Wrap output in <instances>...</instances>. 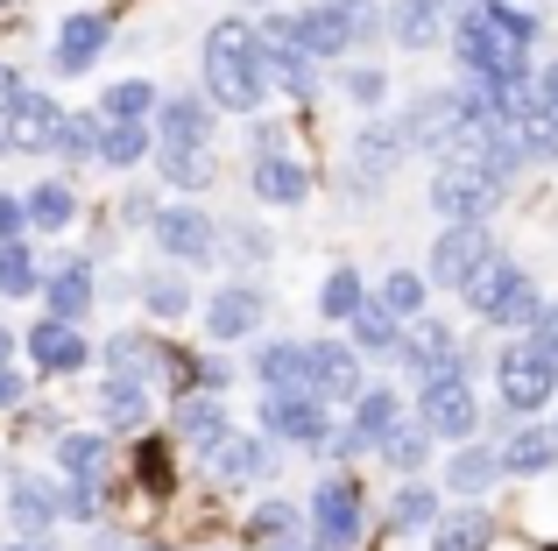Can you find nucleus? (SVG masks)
Returning a JSON list of instances; mask_svg holds the SVG:
<instances>
[{"mask_svg":"<svg viewBox=\"0 0 558 551\" xmlns=\"http://www.w3.org/2000/svg\"><path fill=\"white\" fill-rule=\"evenodd\" d=\"M149 107H156V85H149V78H121V85L107 93V107H99V113H107V121H142Z\"/></svg>","mask_w":558,"mask_h":551,"instance_id":"40","label":"nucleus"},{"mask_svg":"<svg viewBox=\"0 0 558 551\" xmlns=\"http://www.w3.org/2000/svg\"><path fill=\"white\" fill-rule=\"evenodd\" d=\"M262 425H269L276 439L318 445L326 439V396H312V389H269V396H262Z\"/></svg>","mask_w":558,"mask_h":551,"instance_id":"8","label":"nucleus"},{"mask_svg":"<svg viewBox=\"0 0 558 551\" xmlns=\"http://www.w3.org/2000/svg\"><path fill=\"white\" fill-rule=\"evenodd\" d=\"M389 36L403 50H432L446 36V0H389Z\"/></svg>","mask_w":558,"mask_h":551,"instance_id":"19","label":"nucleus"},{"mask_svg":"<svg viewBox=\"0 0 558 551\" xmlns=\"http://www.w3.org/2000/svg\"><path fill=\"white\" fill-rule=\"evenodd\" d=\"M488 262H495V241H488V226H481V220H452L446 234H438V248H432V276H438V283H452V290H466Z\"/></svg>","mask_w":558,"mask_h":551,"instance_id":"6","label":"nucleus"},{"mask_svg":"<svg viewBox=\"0 0 558 551\" xmlns=\"http://www.w3.org/2000/svg\"><path fill=\"white\" fill-rule=\"evenodd\" d=\"M551 460H558V439H551V431H509V445H502V474H545L551 467Z\"/></svg>","mask_w":558,"mask_h":551,"instance_id":"29","label":"nucleus"},{"mask_svg":"<svg viewBox=\"0 0 558 551\" xmlns=\"http://www.w3.org/2000/svg\"><path fill=\"white\" fill-rule=\"evenodd\" d=\"M452 8H481V0H452Z\"/></svg>","mask_w":558,"mask_h":551,"instance_id":"60","label":"nucleus"},{"mask_svg":"<svg viewBox=\"0 0 558 551\" xmlns=\"http://www.w3.org/2000/svg\"><path fill=\"white\" fill-rule=\"evenodd\" d=\"M57 510H64V516H99V481H93V474H78V481L57 495Z\"/></svg>","mask_w":558,"mask_h":551,"instance_id":"49","label":"nucleus"},{"mask_svg":"<svg viewBox=\"0 0 558 551\" xmlns=\"http://www.w3.org/2000/svg\"><path fill=\"white\" fill-rule=\"evenodd\" d=\"M57 127H64V113H57V99L50 93H14V107L0 113V149H14V156H43V149H57Z\"/></svg>","mask_w":558,"mask_h":551,"instance_id":"5","label":"nucleus"},{"mask_svg":"<svg viewBox=\"0 0 558 551\" xmlns=\"http://www.w3.org/2000/svg\"><path fill=\"white\" fill-rule=\"evenodd\" d=\"M396 354H403V368H410V375L460 368V346H452V332L438 326V318H417V326H410V340H396Z\"/></svg>","mask_w":558,"mask_h":551,"instance_id":"17","label":"nucleus"},{"mask_svg":"<svg viewBox=\"0 0 558 551\" xmlns=\"http://www.w3.org/2000/svg\"><path fill=\"white\" fill-rule=\"evenodd\" d=\"M474 389H466L460 368H438L424 375V431H438V439H466L474 431Z\"/></svg>","mask_w":558,"mask_h":551,"instance_id":"7","label":"nucleus"},{"mask_svg":"<svg viewBox=\"0 0 558 551\" xmlns=\"http://www.w3.org/2000/svg\"><path fill=\"white\" fill-rule=\"evenodd\" d=\"M537 346L558 360V304H545V311H537Z\"/></svg>","mask_w":558,"mask_h":551,"instance_id":"53","label":"nucleus"},{"mask_svg":"<svg viewBox=\"0 0 558 551\" xmlns=\"http://www.w3.org/2000/svg\"><path fill=\"white\" fill-rule=\"evenodd\" d=\"M517 149H523V163H551L558 156V113L551 107L517 113Z\"/></svg>","mask_w":558,"mask_h":551,"instance_id":"31","label":"nucleus"},{"mask_svg":"<svg viewBox=\"0 0 558 551\" xmlns=\"http://www.w3.org/2000/svg\"><path fill=\"white\" fill-rule=\"evenodd\" d=\"M0 403H22V375L14 368H0Z\"/></svg>","mask_w":558,"mask_h":551,"instance_id":"56","label":"nucleus"},{"mask_svg":"<svg viewBox=\"0 0 558 551\" xmlns=\"http://www.w3.org/2000/svg\"><path fill=\"white\" fill-rule=\"evenodd\" d=\"M389 524H396V530H424V524H438V495H432V488H403V495L389 502Z\"/></svg>","mask_w":558,"mask_h":551,"instance_id":"42","label":"nucleus"},{"mask_svg":"<svg viewBox=\"0 0 558 551\" xmlns=\"http://www.w3.org/2000/svg\"><path fill=\"white\" fill-rule=\"evenodd\" d=\"M99 411H107V425L135 431L142 417H149V396H142V382H128V375H113V382L99 389Z\"/></svg>","mask_w":558,"mask_h":551,"instance_id":"34","label":"nucleus"},{"mask_svg":"<svg viewBox=\"0 0 558 551\" xmlns=\"http://www.w3.org/2000/svg\"><path fill=\"white\" fill-rule=\"evenodd\" d=\"M156 241H163L170 262H205V255L219 248V226L191 206H170V212H156Z\"/></svg>","mask_w":558,"mask_h":551,"instance_id":"11","label":"nucleus"},{"mask_svg":"<svg viewBox=\"0 0 558 551\" xmlns=\"http://www.w3.org/2000/svg\"><path fill=\"white\" fill-rule=\"evenodd\" d=\"M381 453H389V467L417 474V467H424V453H432V431H396V439L381 445Z\"/></svg>","mask_w":558,"mask_h":551,"instance_id":"47","label":"nucleus"},{"mask_svg":"<svg viewBox=\"0 0 558 551\" xmlns=\"http://www.w3.org/2000/svg\"><path fill=\"white\" fill-rule=\"evenodd\" d=\"M170 425H178L184 431V439H198V445H219V439H227V403H219V396H184L178 403V411H170Z\"/></svg>","mask_w":558,"mask_h":551,"instance_id":"25","label":"nucleus"},{"mask_svg":"<svg viewBox=\"0 0 558 551\" xmlns=\"http://www.w3.org/2000/svg\"><path fill=\"white\" fill-rule=\"evenodd\" d=\"M488 544H495V524L481 510L438 516V530H432V551H488Z\"/></svg>","mask_w":558,"mask_h":551,"instance_id":"27","label":"nucleus"},{"mask_svg":"<svg viewBox=\"0 0 558 551\" xmlns=\"http://www.w3.org/2000/svg\"><path fill=\"white\" fill-rule=\"evenodd\" d=\"M466 304H474L481 318H495V326H523V318L545 311V304H537V283H531L523 269H509L502 255H495V262L481 269L474 283H466Z\"/></svg>","mask_w":558,"mask_h":551,"instance_id":"4","label":"nucleus"},{"mask_svg":"<svg viewBox=\"0 0 558 551\" xmlns=\"http://www.w3.org/2000/svg\"><path fill=\"white\" fill-rule=\"evenodd\" d=\"M255 192H262V206H304V198H312V170L290 163V156H262Z\"/></svg>","mask_w":558,"mask_h":551,"instance_id":"20","label":"nucleus"},{"mask_svg":"<svg viewBox=\"0 0 558 551\" xmlns=\"http://www.w3.org/2000/svg\"><path fill=\"white\" fill-rule=\"evenodd\" d=\"M71 212H78V198H71L64 184H36V192H28V220L50 226V234H57V226H71Z\"/></svg>","mask_w":558,"mask_h":551,"instance_id":"39","label":"nucleus"},{"mask_svg":"<svg viewBox=\"0 0 558 551\" xmlns=\"http://www.w3.org/2000/svg\"><path fill=\"white\" fill-rule=\"evenodd\" d=\"M262 57H269V85H283L290 99H312V93H318V57L304 50V42L262 28Z\"/></svg>","mask_w":558,"mask_h":551,"instance_id":"13","label":"nucleus"},{"mask_svg":"<svg viewBox=\"0 0 558 551\" xmlns=\"http://www.w3.org/2000/svg\"><path fill=\"white\" fill-rule=\"evenodd\" d=\"M107 36H113V28H107V14H71V22L64 28H57V71H64V78H78V71H93V57L99 50H107Z\"/></svg>","mask_w":558,"mask_h":551,"instance_id":"15","label":"nucleus"},{"mask_svg":"<svg viewBox=\"0 0 558 551\" xmlns=\"http://www.w3.org/2000/svg\"><path fill=\"white\" fill-rule=\"evenodd\" d=\"M99 135H107V113H99V121H85V113H64V127H57V149L64 156H99Z\"/></svg>","mask_w":558,"mask_h":551,"instance_id":"41","label":"nucleus"},{"mask_svg":"<svg viewBox=\"0 0 558 551\" xmlns=\"http://www.w3.org/2000/svg\"><path fill=\"white\" fill-rule=\"evenodd\" d=\"M28 354H36V368H43V375H71V368H85V340H78V326H71V318H43V326L28 332Z\"/></svg>","mask_w":558,"mask_h":551,"instance_id":"18","label":"nucleus"},{"mask_svg":"<svg viewBox=\"0 0 558 551\" xmlns=\"http://www.w3.org/2000/svg\"><path fill=\"white\" fill-rule=\"evenodd\" d=\"M432 206L446 212V220H488V212L502 206V170H488V163H438Z\"/></svg>","mask_w":558,"mask_h":551,"instance_id":"3","label":"nucleus"},{"mask_svg":"<svg viewBox=\"0 0 558 551\" xmlns=\"http://www.w3.org/2000/svg\"><path fill=\"white\" fill-rule=\"evenodd\" d=\"M99 460H107V439H99V431H64V439H57V467L64 474H99Z\"/></svg>","mask_w":558,"mask_h":551,"instance_id":"37","label":"nucleus"},{"mask_svg":"<svg viewBox=\"0 0 558 551\" xmlns=\"http://www.w3.org/2000/svg\"><path fill=\"white\" fill-rule=\"evenodd\" d=\"M502 474V453H481V445H460L446 467V488H460V495H481V488Z\"/></svg>","mask_w":558,"mask_h":551,"instance_id":"33","label":"nucleus"},{"mask_svg":"<svg viewBox=\"0 0 558 551\" xmlns=\"http://www.w3.org/2000/svg\"><path fill=\"white\" fill-rule=\"evenodd\" d=\"M156 156H163V177L184 184V192H198V184L219 177V163H213V149H205V142H163Z\"/></svg>","mask_w":558,"mask_h":551,"instance_id":"24","label":"nucleus"},{"mask_svg":"<svg viewBox=\"0 0 558 551\" xmlns=\"http://www.w3.org/2000/svg\"><path fill=\"white\" fill-rule=\"evenodd\" d=\"M381 304H389L396 318H417V311H424V276L389 269V283H381Z\"/></svg>","mask_w":558,"mask_h":551,"instance_id":"44","label":"nucleus"},{"mask_svg":"<svg viewBox=\"0 0 558 551\" xmlns=\"http://www.w3.org/2000/svg\"><path fill=\"white\" fill-rule=\"evenodd\" d=\"M149 311L156 318H184L191 311V290L178 283V276H156V283H149Z\"/></svg>","mask_w":558,"mask_h":551,"instance_id":"48","label":"nucleus"},{"mask_svg":"<svg viewBox=\"0 0 558 551\" xmlns=\"http://www.w3.org/2000/svg\"><path fill=\"white\" fill-rule=\"evenodd\" d=\"M107 368L113 375H128V382H142V375H163L170 368V354L156 340H142V332H121V340L107 346Z\"/></svg>","mask_w":558,"mask_h":551,"instance_id":"26","label":"nucleus"},{"mask_svg":"<svg viewBox=\"0 0 558 551\" xmlns=\"http://www.w3.org/2000/svg\"><path fill=\"white\" fill-rule=\"evenodd\" d=\"M36 290V255L22 241H0V297H28Z\"/></svg>","mask_w":558,"mask_h":551,"instance_id":"38","label":"nucleus"},{"mask_svg":"<svg viewBox=\"0 0 558 551\" xmlns=\"http://www.w3.org/2000/svg\"><path fill=\"white\" fill-rule=\"evenodd\" d=\"M255 326H262V290H247V283L219 290V297L205 304V332H213V340H247Z\"/></svg>","mask_w":558,"mask_h":551,"instance_id":"16","label":"nucleus"},{"mask_svg":"<svg viewBox=\"0 0 558 551\" xmlns=\"http://www.w3.org/2000/svg\"><path fill=\"white\" fill-rule=\"evenodd\" d=\"M8 346H14V340H8V326H0V368H8Z\"/></svg>","mask_w":558,"mask_h":551,"instance_id":"58","label":"nucleus"},{"mask_svg":"<svg viewBox=\"0 0 558 551\" xmlns=\"http://www.w3.org/2000/svg\"><path fill=\"white\" fill-rule=\"evenodd\" d=\"M396 425H403V403L396 389H361V417H354V439L361 445H389Z\"/></svg>","mask_w":558,"mask_h":551,"instance_id":"22","label":"nucleus"},{"mask_svg":"<svg viewBox=\"0 0 558 551\" xmlns=\"http://www.w3.org/2000/svg\"><path fill=\"white\" fill-rule=\"evenodd\" d=\"M85 311H93V262H64L50 276V318H71V326H78Z\"/></svg>","mask_w":558,"mask_h":551,"instance_id":"23","label":"nucleus"},{"mask_svg":"<svg viewBox=\"0 0 558 551\" xmlns=\"http://www.w3.org/2000/svg\"><path fill=\"white\" fill-rule=\"evenodd\" d=\"M290 524H298V516H290V502H262V510H255V538H262V544L290 538Z\"/></svg>","mask_w":558,"mask_h":551,"instance_id":"50","label":"nucleus"},{"mask_svg":"<svg viewBox=\"0 0 558 551\" xmlns=\"http://www.w3.org/2000/svg\"><path fill=\"white\" fill-rule=\"evenodd\" d=\"M312 516H318V538H326L332 551H347L361 538V488L354 481H326L312 495Z\"/></svg>","mask_w":558,"mask_h":551,"instance_id":"14","label":"nucleus"},{"mask_svg":"<svg viewBox=\"0 0 558 551\" xmlns=\"http://www.w3.org/2000/svg\"><path fill=\"white\" fill-rule=\"evenodd\" d=\"M22 220H28V206H14V198H0V241H14V234H22Z\"/></svg>","mask_w":558,"mask_h":551,"instance_id":"54","label":"nucleus"},{"mask_svg":"<svg viewBox=\"0 0 558 551\" xmlns=\"http://www.w3.org/2000/svg\"><path fill=\"white\" fill-rule=\"evenodd\" d=\"M135 551H156V544H135Z\"/></svg>","mask_w":558,"mask_h":551,"instance_id":"61","label":"nucleus"},{"mask_svg":"<svg viewBox=\"0 0 558 551\" xmlns=\"http://www.w3.org/2000/svg\"><path fill=\"white\" fill-rule=\"evenodd\" d=\"M276 36H290V42H304L312 57H340L347 42H354V28H347V14L332 8V0H318V8H304V14H276Z\"/></svg>","mask_w":558,"mask_h":551,"instance_id":"10","label":"nucleus"},{"mask_svg":"<svg viewBox=\"0 0 558 551\" xmlns=\"http://www.w3.org/2000/svg\"><path fill=\"white\" fill-rule=\"evenodd\" d=\"M304 368H312V354H304V346H290V340H269L255 354V375L269 389H304Z\"/></svg>","mask_w":558,"mask_h":551,"instance_id":"28","label":"nucleus"},{"mask_svg":"<svg viewBox=\"0 0 558 551\" xmlns=\"http://www.w3.org/2000/svg\"><path fill=\"white\" fill-rule=\"evenodd\" d=\"M255 474H262V445L241 439V431H227V439L213 445V481L227 488V481H255Z\"/></svg>","mask_w":558,"mask_h":551,"instance_id":"30","label":"nucleus"},{"mask_svg":"<svg viewBox=\"0 0 558 551\" xmlns=\"http://www.w3.org/2000/svg\"><path fill=\"white\" fill-rule=\"evenodd\" d=\"M318 304H326V318H354L361 304H368V297H361V276L354 269H332L326 290H318Z\"/></svg>","mask_w":558,"mask_h":551,"instance_id":"43","label":"nucleus"},{"mask_svg":"<svg viewBox=\"0 0 558 551\" xmlns=\"http://www.w3.org/2000/svg\"><path fill=\"white\" fill-rule=\"evenodd\" d=\"M99 156H107L113 170L142 163V156H149V135H142V121H107V135H99Z\"/></svg>","mask_w":558,"mask_h":551,"instance_id":"35","label":"nucleus"},{"mask_svg":"<svg viewBox=\"0 0 558 551\" xmlns=\"http://www.w3.org/2000/svg\"><path fill=\"white\" fill-rule=\"evenodd\" d=\"M403 149H410V142H403V127H396V121L389 127H368V135L354 142V184H381Z\"/></svg>","mask_w":558,"mask_h":551,"instance_id":"21","label":"nucleus"},{"mask_svg":"<svg viewBox=\"0 0 558 551\" xmlns=\"http://www.w3.org/2000/svg\"><path fill=\"white\" fill-rule=\"evenodd\" d=\"M304 354H312V368H304V389H312V396H326V403H361V360H354V346L318 340V346H304Z\"/></svg>","mask_w":558,"mask_h":551,"instance_id":"9","label":"nucleus"},{"mask_svg":"<svg viewBox=\"0 0 558 551\" xmlns=\"http://www.w3.org/2000/svg\"><path fill=\"white\" fill-rule=\"evenodd\" d=\"M495 382H502V403H509V411H545L551 389H558V360L537 340H509L502 360H495Z\"/></svg>","mask_w":558,"mask_h":551,"instance_id":"2","label":"nucleus"},{"mask_svg":"<svg viewBox=\"0 0 558 551\" xmlns=\"http://www.w3.org/2000/svg\"><path fill=\"white\" fill-rule=\"evenodd\" d=\"M135 474H142V488H170V460H163V445H156V439H142Z\"/></svg>","mask_w":558,"mask_h":551,"instance_id":"51","label":"nucleus"},{"mask_svg":"<svg viewBox=\"0 0 558 551\" xmlns=\"http://www.w3.org/2000/svg\"><path fill=\"white\" fill-rule=\"evenodd\" d=\"M396 326H403V318H396L389 304H361L354 311V340L361 346H396Z\"/></svg>","mask_w":558,"mask_h":551,"instance_id":"45","label":"nucleus"},{"mask_svg":"<svg viewBox=\"0 0 558 551\" xmlns=\"http://www.w3.org/2000/svg\"><path fill=\"white\" fill-rule=\"evenodd\" d=\"M537 107H551V113H558V64L537 71Z\"/></svg>","mask_w":558,"mask_h":551,"instance_id":"55","label":"nucleus"},{"mask_svg":"<svg viewBox=\"0 0 558 551\" xmlns=\"http://www.w3.org/2000/svg\"><path fill=\"white\" fill-rule=\"evenodd\" d=\"M0 551H43V544H0Z\"/></svg>","mask_w":558,"mask_h":551,"instance_id":"59","label":"nucleus"},{"mask_svg":"<svg viewBox=\"0 0 558 551\" xmlns=\"http://www.w3.org/2000/svg\"><path fill=\"white\" fill-rule=\"evenodd\" d=\"M381 93H389V85H381V71H347V99H361V107H375Z\"/></svg>","mask_w":558,"mask_h":551,"instance_id":"52","label":"nucleus"},{"mask_svg":"<svg viewBox=\"0 0 558 551\" xmlns=\"http://www.w3.org/2000/svg\"><path fill=\"white\" fill-rule=\"evenodd\" d=\"M276 551H332V544H326V538H312V544H290V538H283Z\"/></svg>","mask_w":558,"mask_h":551,"instance_id":"57","label":"nucleus"},{"mask_svg":"<svg viewBox=\"0 0 558 551\" xmlns=\"http://www.w3.org/2000/svg\"><path fill=\"white\" fill-rule=\"evenodd\" d=\"M452 121H460V93H424V99H410V107L396 113V127H403L410 149H446Z\"/></svg>","mask_w":558,"mask_h":551,"instance_id":"12","label":"nucleus"},{"mask_svg":"<svg viewBox=\"0 0 558 551\" xmlns=\"http://www.w3.org/2000/svg\"><path fill=\"white\" fill-rule=\"evenodd\" d=\"M205 93H213V107H227V113H255L262 99L276 93L262 36L247 22H219L213 36H205Z\"/></svg>","mask_w":558,"mask_h":551,"instance_id":"1","label":"nucleus"},{"mask_svg":"<svg viewBox=\"0 0 558 551\" xmlns=\"http://www.w3.org/2000/svg\"><path fill=\"white\" fill-rule=\"evenodd\" d=\"M332 8L347 14V28H354V42H375L381 28H389V14H381L375 0H332Z\"/></svg>","mask_w":558,"mask_h":551,"instance_id":"46","label":"nucleus"},{"mask_svg":"<svg viewBox=\"0 0 558 551\" xmlns=\"http://www.w3.org/2000/svg\"><path fill=\"white\" fill-rule=\"evenodd\" d=\"M205 135H213L205 99H170V107H163V142H205Z\"/></svg>","mask_w":558,"mask_h":551,"instance_id":"36","label":"nucleus"},{"mask_svg":"<svg viewBox=\"0 0 558 551\" xmlns=\"http://www.w3.org/2000/svg\"><path fill=\"white\" fill-rule=\"evenodd\" d=\"M8 510H14V524H22L28 538H36V530H50L57 516H64V510H57V495H50V488H43V481H14Z\"/></svg>","mask_w":558,"mask_h":551,"instance_id":"32","label":"nucleus"}]
</instances>
